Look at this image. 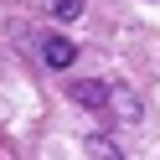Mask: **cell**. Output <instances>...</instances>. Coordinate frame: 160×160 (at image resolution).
Returning <instances> with one entry per match:
<instances>
[{"label": "cell", "instance_id": "4", "mask_svg": "<svg viewBox=\"0 0 160 160\" xmlns=\"http://www.w3.org/2000/svg\"><path fill=\"white\" fill-rule=\"evenodd\" d=\"M52 11L62 16V21H78V16H83V0H52Z\"/></svg>", "mask_w": 160, "mask_h": 160}, {"label": "cell", "instance_id": "1", "mask_svg": "<svg viewBox=\"0 0 160 160\" xmlns=\"http://www.w3.org/2000/svg\"><path fill=\"white\" fill-rule=\"evenodd\" d=\"M103 108L119 119V124H139V98L129 93L124 83H108V103H103Z\"/></svg>", "mask_w": 160, "mask_h": 160}, {"label": "cell", "instance_id": "3", "mask_svg": "<svg viewBox=\"0 0 160 160\" xmlns=\"http://www.w3.org/2000/svg\"><path fill=\"white\" fill-rule=\"evenodd\" d=\"M42 57H47V67H72L78 47L67 42V36H47V42H42Z\"/></svg>", "mask_w": 160, "mask_h": 160}, {"label": "cell", "instance_id": "2", "mask_svg": "<svg viewBox=\"0 0 160 160\" xmlns=\"http://www.w3.org/2000/svg\"><path fill=\"white\" fill-rule=\"evenodd\" d=\"M67 98L72 103H83V108H93V114H103V103H108V83H88V78H78V83H67Z\"/></svg>", "mask_w": 160, "mask_h": 160}]
</instances>
